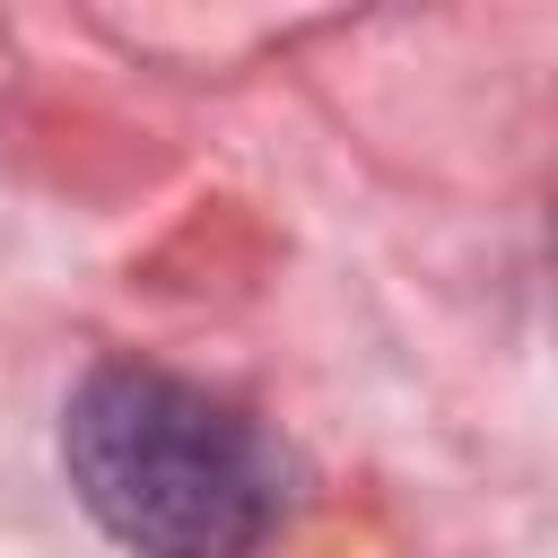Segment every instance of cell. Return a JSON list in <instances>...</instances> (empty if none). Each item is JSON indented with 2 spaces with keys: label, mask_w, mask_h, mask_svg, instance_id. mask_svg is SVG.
<instances>
[{
  "label": "cell",
  "mask_w": 558,
  "mask_h": 558,
  "mask_svg": "<svg viewBox=\"0 0 558 558\" xmlns=\"http://www.w3.org/2000/svg\"><path fill=\"white\" fill-rule=\"evenodd\" d=\"M78 506L140 558H253L288 506L279 445L209 384L113 357L61 410Z\"/></svg>",
  "instance_id": "cell-1"
}]
</instances>
